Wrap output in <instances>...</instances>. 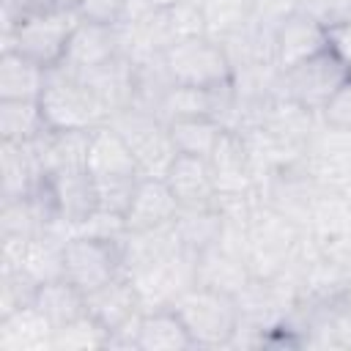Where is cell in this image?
<instances>
[{"label":"cell","instance_id":"obj_1","mask_svg":"<svg viewBox=\"0 0 351 351\" xmlns=\"http://www.w3.org/2000/svg\"><path fill=\"white\" fill-rule=\"evenodd\" d=\"M85 167L96 181L99 208L123 217L143 173H140V165H137L134 154L129 151L126 140L118 134V129L110 121L90 129Z\"/></svg>","mask_w":351,"mask_h":351},{"label":"cell","instance_id":"obj_2","mask_svg":"<svg viewBox=\"0 0 351 351\" xmlns=\"http://www.w3.org/2000/svg\"><path fill=\"white\" fill-rule=\"evenodd\" d=\"M170 307L184 318L197 348L228 346L233 340V335L239 332L241 307L236 304L233 293H228V291L197 282L192 288H184L170 302Z\"/></svg>","mask_w":351,"mask_h":351},{"label":"cell","instance_id":"obj_3","mask_svg":"<svg viewBox=\"0 0 351 351\" xmlns=\"http://www.w3.org/2000/svg\"><path fill=\"white\" fill-rule=\"evenodd\" d=\"M41 112L49 129H96L110 121L107 107L99 96L69 69L55 66L47 71V85L38 96Z\"/></svg>","mask_w":351,"mask_h":351},{"label":"cell","instance_id":"obj_4","mask_svg":"<svg viewBox=\"0 0 351 351\" xmlns=\"http://www.w3.org/2000/svg\"><path fill=\"white\" fill-rule=\"evenodd\" d=\"M162 66L173 85L189 88H228L233 85V66L222 47L208 36L173 41L162 52Z\"/></svg>","mask_w":351,"mask_h":351},{"label":"cell","instance_id":"obj_5","mask_svg":"<svg viewBox=\"0 0 351 351\" xmlns=\"http://www.w3.org/2000/svg\"><path fill=\"white\" fill-rule=\"evenodd\" d=\"M123 247L118 239L80 233L63 241L60 250V277L77 285L82 293H93L101 285L121 277Z\"/></svg>","mask_w":351,"mask_h":351},{"label":"cell","instance_id":"obj_6","mask_svg":"<svg viewBox=\"0 0 351 351\" xmlns=\"http://www.w3.org/2000/svg\"><path fill=\"white\" fill-rule=\"evenodd\" d=\"M110 123L126 140L129 151L134 154V159L140 165V173L154 176V178H165L170 162L178 154L173 134H170V126L156 112H148L140 107H129L123 112H115L110 118Z\"/></svg>","mask_w":351,"mask_h":351},{"label":"cell","instance_id":"obj_7","mask_svg":"<svg viewBox=\"0 0 351 351\" xmlns=\"http://www.w3.org/2000/svg\"><path fill=\"white\" fill-rule=\"evenodd\" d=\"M80 14L77 11H47L38 14L27 22H22L14 33L3 36L5 47L3 49H16L25 58L41 63L44 69H55L63 63L66 49H69V38L74 33V27L80 25Z\"/></svg>","mask_w":351,"mask_h":351},{"label":"cell","instance_id":"obj_8","mask_svg":"<svg viewBox=\"0 0 351 351\" xmlns=\"http://www.w3.org/2000/svg\"><path fill=\"white\" fill-rule=\"evenodd\" d=\"M351 80V66L343 63L329 47L318 55L302 60L299 66L282 71V85L288 101L299 110H324V104Z\"/></svg>","mask_w":351,"mask_h":351},{"label":"cell","instance_id":"obj_9","mask_svg":"<svg viewBox=\"0 0 351 351\" xmlns=\"http://www.w3.org/2000/svg\"><path fill=\"white\" fill-rule=\"evenodd\" d=\"M165 184L173 192L181 211H214L219 189L211 162L195 154H176L165 173Z\"/></svg>","mask_w":351,"mask_h":351},{"label":"cell","instance_id":"obj_10","mask_svg":"<svg viewBox=\"0 0 351 351\" xmlns=\"http://www.w3.org/2000/svg\"><path fill=\"white\" fill-rule=\"evenodd\" d=\"M178 214L181 208L173 192L167 189L165 178L143 176L123 211V225H126V233H151V230L170 228Z\"/></svg>","mask_w":351,"mask_h":351},{"label":"cell","instance_id":"obj_11","mask_svg":"<svg viewBox=\"0 0 351 351\" xmlns=\"http://www.w3.org/2000/svg\"><path fill=\"white\" fill-rule=\"evenodd\" d=\"M326 49V25L313 14L293 11L274 30V66L282 71Z\"/></svg>","mask_w":351,"mask_h":351},{"label":"cell","instance_id":"obj_12","mask_svg":"<svg viewBox=\"0 0 351 351\" xmlns=\"http://www.w3.org/2000/svg\"><path fill=\"white\" fill-rule=\"evenodd\" d=\"M121 49V30L118 25H101V22H88L80 19L69 38V49L63 58V69L69 71H85L93 66H101L112 58H118Z\"/></svg>","mask_w":351,"mask_h":351},{"label":"cell","instance_id":"obj_13","mask_svg":"<svg viewBox=\"0 0 351 351\" xmlns=\"http://www.w3.org/2000/svg\"><path fill=\"white\" fill-rule=\"evenodd\" d=\"M47 176H49V184L58 200L60 222L80 228L88 217L99 211V192H96V181L88 173V167H60Z\"/></svg>","mask_w":351,"mask_h":351},{"label":"cell","instance_id":"obj_14","mask_svg":"<svg viewBox=\"0 0 351 351\" xmlns=\"http://www.w3.org/2000/svg\"><path fill=\"white\" fill-rule=\"evenodd\" d=\"M85 307H88V315H93L110 335L121 332L123 326L134 324L143 315V310H140V291L123 274L115 277L112 282L101 285L99 291L85 293Z\"/></svg>","mask_w":351,"mask_h":351},{"label":"cell","instance_id":"obj_15","mask_svg":"<svg viewBox=\"0 0 351 351\" xmlns=\"http://www.w3.org/2000/svg\"><path fill=\"white\" fill-rule=\"evenodd\" d=\"M134 348L140 351H186L197 348L184 318L167 304L145 310L134 329Z\"/></svg>","mask_w":351,"mask_h":351},{"label":"cell","instance_id":"obj_16","mask_svg":"<svg viewBox=\"0 0 351 351\" xmlns=\"http://www.w3.org/2000/svg\"><path fill=\"white\" fill-rule=\"evenodd\" d=\"M228 88H189V85H170L167 93L162 96L156 115L170 123L181 118H217L222 107H228Z\"/></svg>","mask_w":351,"mask_h":351},{"label":"cell","instance_id":"obj_17","mask_svg":"<svg viewBox=\"0 0 351 351\" xmlns=\"http://www.w3.org/2000/svg\"><path fill=\"white\" fill-rule=\"evenodd\" d=\"M47 71L41 63L25 58L16 49H3L0 55V99H33L38 101Z\"/></svg>","mask_w":351,"mask_h":351},{"label":"cell","instance_id":"obj_18","mask_svg":"<svg viewBox=\"0 0 351 351\" xmlns=\"http://www.w3.org/2000/svg\"><path fill=\"white\" fill-rule=\"evenodd\" d=\"M33 304L52 324V329H60V326H66V324H71L88 313L85 293L77 285H71L66 277H52V280L38 282Z\"/></svg>","mask_w":351,"mask_h":351},{"label":"cell","instance_id":"obj_19","mask_svg":"<svg viewBox=\"0 0 351 351\" xmlns=\"http://www.w3.org/2000/svg\"><path fill=\"white\" fill-rule=\"evenodd\" d=\"M52 332H55L52 324L36 310V304H27L0 318V346L5 351H22L38 346L52 348Z\"/></svg>","mask_w":351,"mask_h":351},{"label":"cell","instance_id":"obj_20","mask_svg":"<svg viewBox=\"0 0 351 351\" xmlns=\"http://www.w3.org/2000/svg\"><path fill=\"white\" fill-rule=\"evenodd\" d=\"M49 132L41 104L33 99H0V137L8 143H33Z\"/></svg>","mask_w":351,"mask_h":351},{"label":"cell","instance_id":"obj_21","mask_svg":"<svg viewBox=\"0 0 351 351\" xmlns=\"http://www.w3.org/2000/svg\"><path fill=\"white\" fill-rule=\"evenodd\" d=\"M167 126L178 154H195L206 159L214 154V148L225 134V126L217 118H181V121H170Z\"/></svg>","mask_w":351,"mask_h":351},{"label":"cell","instance_id":"obj_22","mask_svg":"<svg viewBox=\"0 0 351 351\" xmlns=\"http://www.w3.org/2000/svg\"><path fill=\"white\" fill-rule=\"evenodd\" d=\"M197 3L206 19V36L214 41L239 33L255 11V0H197Z\"/></svg>","mask_w":351,"mask_h":351},{"label":"cell","instance_id":"obj_23","mask_svg":"<svg viewBox=\"0 0 351 351\" xmlns=\"http://www.w3.org/2000/svg\"><path fill=\"white\" fill-rule=\"evenodd\" d=\"M211 170H214V181L219 195L222 192H241V186L247 184V170H244V156L241 148L236 145V140L230 137V132L225 129L219 145L214 148V154L208 156Z\"/></svg>","mask_w":351,"mask_h":351},{"label":"cell","instance_id":"obj_24","mask_svg":"<svg viewBox=\"0 0 351 351\" xmlns=\"http://www.w3.org/2000/svg\"><path fill=\"white\" fill-rule=\"evenodd\" d=\"M107 343H110V332L88 313L52 332V348H93Z\"/></svg>","mask_w":351,"mask_h":351},{"label":"cell","instance_id":"obj_25","mask_svg":"<svg viewBox=\"0 0 351 351\" xmlns=\"http://www.w3.org/2000/svg\"><path fill=\"white\" fill-rule=\"evenodd\" d=\"M38 280L27 274L25 269H3V285H0V318L11 315L14 310H22L36 302Z\"/></svg>","mask_w":351,"mask_h":351},{"label":"cell","instance_id":"obj_26","mask_svg":"<svg viewBox=\"0 0 351 351\" xmlns=\"http://www.w3.org/2000/svg\"><path fill=\"white\" fill-rule=\"evenodd\" d=\"M52 0H3V36L14 33L22 22L52 11Z\"/></svg>","mask_w":351,"mask_h":351},{"label":"cell","instance_id":"obj_27","mask_svg":"<svg viewBox=\"0 0 351 351\" xmlns=\"http://www.w3.org/2000/svg\"><path fill=\"white\" fill-rule=\"evenodd\" d=\"M324 121L337 132H351V80L324 104Z\"/></svg>","mask_w":351,"mask_h":351},{"label":"cell","instance_id":"obj_28","mask_svg":"<svg viewBox=\"0 0 351 351\" xmlns=\"http://www.w3.org/2000/svg\"><path fill=\"white\" fill-rule=\"evenodd\" d=\"M326 47L351 66V16L326 22Z\"/></svg>","mask_w":351,"mask_h":351},{"label":"cell","instance_id":"obj_29","mask_svg":"<svg viewBox=\"0 0 351 351\" xmlns=\"http://www.w3.org/2000/svg\"><path fill=\"white\" fill-rule=\"evenodd\" d=\"M126 0H82L80 3V16L88 22H101V25H118L121 11Z\"/></svg>","mask_w":351,"mask_h":351},{"label":"cell","instance_id":"obj_30","mask_svg":"<svg viewBox=\"0 0 351 351\" xmlns=\"http://www.w3.org/2000/svg\"><path fill=\"white\" fill-rule=\"evenodd\" d=\"M80 3L82 0H52V5L58 11H77V14H80Z\"/></svg>","mask_w":351,"mask_h":351},{"label":"cell","instance_id":"obj_31","mask_svg":"<svg viewBox=\"0 0 351 351\" xmlns=\"http://www.w3.org/2000/svg\"><path fill=\"white\" fill-rule=\"evenodd\" d=\"M159 8H167V5H173V3H178V0H154Z\"/></svg>","mask_w":351,"mask_h":351},{"label":"cell","instance_id":"obj_32","mask_svg":"<svg viewBox=\"0 0 351 351\" xmlns=\"http://www.w3.org/2000/svg\"><path fill=\"white\" fill-rule=\"evenodd\" d=\"M346 3H348V5H351V0H346Z\"/></svg>","mask_w":351,"mask_h":351}]
</instances>
